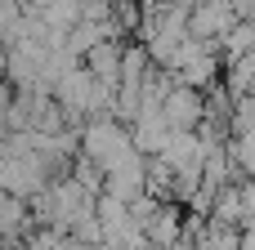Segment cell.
<instances>
[{
	"instance_id": "277c9868",
	"label": "cell",
	"mask_w": 255,
	"mask_h": 250,
	"mask_svg": "<svg viewBox=\"0 0 255 250\" xmlns=\"http://www.w3.org/2000/svg\"><path fill=\"white\" fill-rule=\"evenodd\" d=\"M121 49H126V40H103V45H94L85 54V67L94 72V81L121 85Z\"/></svg>"
},
{
	"instance_id": "3957f363",
	"label": "cell",
	"mask_w": 255,
	"mask_h": 250,
	"mask_svg": "<svg viewBox=\"0 0 255 250\" xmlns=\"http://www.w3.org/2000/svg\"><path fill=\"white\" fill-rule=\"evenodd\" d=\"M143 237H148V246H152V250H175V246H184V210H179L175 201H166V206H161V215L143 228Z\"/></svg>"
},
{
	"instance_id": "30bf717a",
	"label": "cell",
	"mask_w": 255,
	"mask_h": 250,
	"mask_svg": "<svg viewBox=\"0 0 255 250\" xmlns=\"http://www.w3.org/2000/svg\"><path fill=\"white\" fill-rule=\"evenodd\" d=\"M255 130V94H242L233 107V134H251Z\"/></svg>"
},
{
	"instance_id": "ba28073f",
	"label": "cell",
	"mask_w": 255,
	"mask_h": 250,
	"mask_svg": "<svg viewBox=\"0 0 255 250\" xmlns=\"http://www.w3.org/2000/svg\"><path fill=\"white\" fill-rule=\"evenodd\" d=\"M72 179H76V183H81L85 192H94V197H99V192L108 188V170H103L99 161H90L85 152H81V157L72 161Z\"/></svg>"
},
{
	"instance_id": "5b68a950",
	"label": "cell",
	"mask_w": 255,
	"mask_h": 250,
	"mask_svg": "<svg viewBox=\"0 0 255 250\" xmlns=\"http://www.w3.org/2000/svg\"><path fill=\"white\" fill-rule=\"evenodd\" d=\"M211 224H247V210H242V183H229L215 192V206H211Z\"/></svg>"
},
{
	"instance_id": "9c48e42d",
	"label": "cell",
	"mask_w": 255,
	"mask_h": 250,
	"mask_svg": "<svg viewBox=\"0 0 255 250\" xmlns=\"http://www.w3.org/2000/svg\"><path fill=\"white\" fill-rule=\"evenodd\" d=\"M202 246L206 250H242V228L238 224H211Z\"/></svg>"
},
{
	"instance_id": "8992f818",
	"label": "cell",
	"mask_w": 255,
	"mask_h": 250,
	"mask_svg": "<svg viewBox=\"0 0 255 250\" xmlns=\"http://www.w3.org/2000/svg\"><path fill=\"white\" fill-rule=\"evenodd\" d=\"M251 49H255V22H251V18H242V22H233V31L220 40L224 67H229V63H238V58H247Z\"/></svg>"
},
{
	"instance_id": "7a4b0ae2",
	"label": "cell",
	"mask_w": 255,
	"mask_h": 250,
	"mask_svg": "<svg viewBox=\"0 0 255 250\" xmlns=\"http://www.w3.org/2000/svg\"><path fill=\"white\" fill-rule=\"evenodd\" d=\"M161 112H166L170 130H197L206 121V89H193V85L175 81L170 94H166V103H161Z\"/></svg>"
},
{
	"instance_id": "8fae6325",
	"label": "cell",
	"mask_w": 255,
	"mask_h": 250,
	"mask_svg": "<svg viewBox=\"0 0 255 250\" xmlns=\"http://www.w3.org/2000/svg\"><path fill=\"white\" fill-rule=\"evenodd\" d=\"M22 4H31V9H49L54 0H22Z\"/></svg>"
},
{
	"instance_id": "52a82bcc",
	"label": "cell",
	"mask_w": 255,
	"mask_h": 250,
	"mask_svg": "<svg viewBox=\"0 0 255 250\" xmlns=\"http://www.w3.org/2000/svg\"><path fill=\"white\" fill-rule=\"evenodd\" d=\"M148 72H152V54H148V45H143V40L126 45V49H121V81L143 85V81H148Z\"/></svg>"
},
{
	"instance_id": "6da1fadb",
	"label": "cell",
	"mask_w": 255,
	"mask_h": 250,
	"mask_svg": "<svg viewBox=\"0 0 255 250\" xmlns=\"http://www.w3.org/2000/svg\"><path fill=\"white\" fill-rule=\"evenodd\" d=\"M81 152L90 157V161H99L103 170H117L130 152H139L134 148V134H130V125L126 121H117V116H90L85 125H81Z\"/></svg>"
}]
</instances>
